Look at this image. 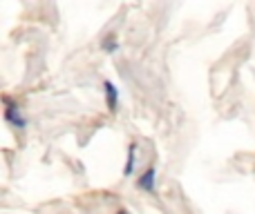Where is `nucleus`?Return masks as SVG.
Listing matches in <instances>:
<instances>
[{"label":"nucleus","instance_id":"obj_1","mask_svg":"<svg viewBox=\"0 0 255 214\" xmlns=\"http://www.w3.org/2000/svg\"><path fill=\"white\" fill-rule=\"evenodd\" d=\"M2 103H4V109H2L4 123H7L9 127H13V130L22 132L27 127V118H25V114H22V107L18 105V103H13L9 96H2Z\"/></svg>","mask_w":255,"mask_h":214},{"label":"nucleus","instance_id":"obj_2","mask_svg":"<svg viewBox=\"0 0 255 214\" xmlns=\"http://www.w3.org/2000/svg\"><path fill=\"white\" fill-rule=\"evenodd\" d=\"M103 98H106V107L110 114H117L119 112V105H121V92L112 80H103Z\"/></svg>","mask_w":255,"mask_h":214},{"label":"nucleus","instance_id":"obj_3","mask_svg":"<svg viewBox=\"0 0 255 214\" xmlns=\"http://www.w3.org/2000/svg\"><path fill=\"white\" fill-rule=\"evenodd\" d=\"M134 185H136V190H141V192L154 194L157 192V167L150 165L143 174H139V179H136Z\"/></svg>","mask_w":255,"mask_h":214},{"label":"nucleus","instance_id":"obj_4","mask_svg":"<svg viewBox=\"0 0 255 214\" xmlns=\"http://www.w3.org/2000/svg\"><path fill=\"white\" fill-rule=\"evenodd\" d=\"M136 170V143L128 145V156H126V165H124V176L130 179Z\"/></svg>","mask_w":255,"mask_h":214},{"label":"nucleus","instance_id":"obj_5","mask_svg":"<svg viewBox=\"0 0 255 214\" xmlns=\"http://www.w3.org/2000/svg\"><path fill=\"white\" fill-rule=\"evenodd\" d=\"M101 52L103 54H117L121 49V43H119V38H117L115 34H108V36H103L101 38Z\"/></svg>","mask_w":255,"mask_h":214},{"label":"nucleus","instance_id":"obj_6","mask_svg":"<svg viewBox=\"0 0 255 214\" xmlns=\"http://www.w3.org/2000/svg\"><path fill=\"white\" fill-rule=\"evenodd\" d=\"M115 214H132L130 210H128V208H119V210H117Z\"/></svg>","mask_w":255,"mask_h":214}]
</instances>
